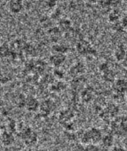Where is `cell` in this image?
<instances>
[{"mask_svg":"<svg viewBox=\"0 0 127 151\" xmlns=\"http://www.w3.org/2000/svg\"><path fill=\"white\" fill-rule=\"evenodd\" d=\"M102 139V135L99 129L97 128H91L86 131L81 137V142L87 145L93 144L96 145L100 142Z\"/></svg>","mask_w":127,"mask_h":151,"instance_id":"1","label":"cell"},{"mask_svg":"<svg viewBox=\"0 0 127 151\" xmlns=\"http://www.w3.org/2000/svg\"><path fill=\"white\" fill-rule=\"evenodd\" d=\"M22 137L24 142L28 146L34 145L37 140L36 134L30 129H25L23 134H22Z\"/></svg>","mask_w":127,"mask_h":151,"instance_id":"2","label":"cell"},{"mask_svg":"<svg viewBox=\"0 0 127 151\" xmlns=\"http://www.w3.org/2000/svg\"><path fill=\"white\" fill-rule=\"evenodd\" d=\"M0 137H1V141L2 144L6 147L13 145L15 141V138L13 134L8 131H5L3 133Z\"/></svg>","mask_w":127,"mask_h":151,"instance_id":"3","label":"cell"},{"mask_svg":"<svg viewBox=\"0 0 127 151\" xmlns=\"http://www.w3.org/2000/svg\"><path fill=\"white\" fill-rule=\"evenodd\" d=\"M8 9L9 10L12 12V13H18L19 12L22 8V2L19 1H11L8 3Z\"/></svg>","mask_w":127,"mask_h":151,"instance_id":"4","label":"cell"},{"mask_svg":"<svg viewBox=\"0 0 127 151\" xmlns=\"http://www.w3.org/2000/svg\"><path fill=\"white\" fill-rule=\"evenodd\" d=\"M101 141H102L104 146L105 147H110L113 142V137L110 134H107L102 137Z\"/></svg>","mask_w":127,"mask_h":151,"instance_id":"5","label":"cell"},{"mask_svg":"<svg viewBox=\"0 0 127 151\" xmlns=\"http://www.w3.org/2000/svg\"><path fill=\"white\" fill-rule=\"evenodd\" d=\"M126 55V52L123 47H120L117 48L115 52V57L117 60H123Z\"/></svg>","mask_w":127,"mask_h":151,"instance_id":"6","label":"cell"},{"mask_svg":"<svg viewBox=\"0 0 127 151\" xmlns=\"http://www.w3.org/2000/svg\"><path fill=\"white\" fill-rule=\"evenodd\" d=\"M127 87L126 83L124 80H119L116 83V89L120 92H124Z\"/></svg>","mask_w":127,"mask_h":151,"instance_id":"7","label":"cell"},{"mask_svg":"<svg viewBox=\"0 0 127 151\" xmlns=\"http://www.w3.org/2000/svg\"><path fill=\"white\" fill-rule=\"evenodd\" d=\"M83 151H100V150L96 145L90 144V145H88Z\"/></svg>","mask_w":127,"mask_h":151,"instance_id":"8","label":"cell"},{"mask_svg":"<svg viewBox=\"0 0 127 151\" xmlns=\"http://www.w3.org/2000/svg\"><path fill=\"white\" fill-rule=\"evenodd\" d=\"M118 19V15L116 12H112L110 14V19L112 21H115Z\"/></svg>","mask_w":127,"mask_h":151,"instance_id":"9","label":"cell"},{"mask_svg":"<svg viewBox=\"0 0 127 151\" xmlns=\"http://www.w3.org/2000/svg\"><path fill=\"white\" fill-rule=\"evenodd\" d=\"M5 151H17V148L14 147L13 146H11L9 147H6L5 149Z\"/></svg>","mask_w":127,"mask_h":151,"instance_id":"10","label":"cell"},{"mask_svg":"<svg viewBox=\"0 0 127 151\" xmlns=\"http://www.w3.org/2000/svg\"><path fill=\"white\" fill-rule=\"evenodd\" d=\"M123 65L127 68V52H126L125 56L123 60Z\"/></svg>","mask_w":127,"mask_h":151,"instance_id":"11","label":"cell"},{"mask_svg":"<svg viewBox=\"0 0 127 151\" xmlns=\"http://www.w3.org/2000/svg\"><path fill=\"white\" fill-rule=\"evenodd\" d=\"M122 24H123V26L127 27V17L123 18V21H122Z\"/></svg>","mask_w":127,"mask_h":151,"instance_id":"12","label":"cell"},{"mask_svg":"<svg viewBox=\"0 0 127 151\" xmlns=\"http://www.w3.org/2000/svg\"><path fill=\"white\" fill-rule=\"evenodd\" d=\"M112 151H125L123 148L122 147H115Z\"/></svg>","mask_w":127,"mask_h":151,"instance_id":"13","label":"cell"}]
</instances>
